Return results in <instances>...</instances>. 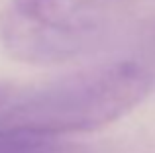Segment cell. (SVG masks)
I'll use <instances>...</instances> for the list:
<instances>
[{
  "mask_svg": "<svg viewBox=\"0 0 155 153\" xmlns=\"http://www.w3.org/2000/svg\"><path fill=\"white\" fill-rule=\"evenodd\" d=\"M151 86L149 71L136 61L98 65L20 94L0 126L49 138L96 132L141 104Z\"/></svg>",
  "mask_w": 155,
  "mask_h": 153,
  "instance_id": "cell-1",
  "label": "cell"
},
{
  "mask_svg": "<svg viewBox=\"0 0 155 153\" xmlns=\"http://www.w3.org/2000/svg\"><path fill=\"white\" fill-rule=\"evenodd\" d=\"M106 22L96 0H8L0 10V43L14 61L65 65L102 41Z\"/></svg>",
  "mask_w": 155,
  "mask_h": 153,
  "instance_id": "cell-2",
  "label": "cell"
},
{
  "mask_svg": "<svg viewBox=\"0 0 155 153\" xmlns=\"http://www.w3.org/2000/svg\"><path fill=\"white\" fill-rule=\"evenodd\" d=\"M18 92H16V88H12L10 84H4L0 83V124L6 120V116L10 114L12 106L16 104V100H18Z\"/></svg>",
  "mask_w": 155,
  "mask_h": 153,
  "instance_id": "cell-3",
  "label": "cell"
}]
</instances>
